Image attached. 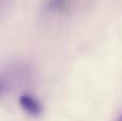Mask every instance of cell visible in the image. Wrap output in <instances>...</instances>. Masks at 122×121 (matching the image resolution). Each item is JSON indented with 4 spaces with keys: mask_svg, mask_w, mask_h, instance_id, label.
I'll return each instance as SVG.
<instances>
[{
    "mask_svg": "<svg viewBox=\"0 0 122 121\" xmlns=\"http://www.w3.org/2000/svg\"><path fill=\"white\" fill-rule=\"evenodd\" d=\"M19 106L26 114L31 117H39L43 113L42 103L38 98L30 93H24L18 98Z\"/></svg>",
    "mask_w": 122,
    "mask_h": 121,
    "instance_id": "cell-1",
    "label": "cell"
},
{
    "mask_svg": "<svg viewBox=\"0 0 122 121\" xmlns=\"http://www.w3.org/2000/svg\"><path fill=\"white\" fill-rule=\"evenodd\" d=\"M6 1H9V0H1V6H2V8L4 6V3H5Z\"/></svg>",
    "mask_w": 122,
    "mask_h": 121,
    "instance_id": "cell-2",
    "label": "cell"
},
{
    "mask_svg": "<svg viewBox=\"0 0 122 121\" xmlns=\"http://www.w3.org/2000/svg\"><path fill=\"white\" fill-rule=\"evenodd\" d=\"M116 121H122V115H121V116H119V118H118V119H117Z\"/></svg>",
    "mask_w": 122,
    "mask_h": 121,
    "instance_id": "cell-3",
    "label": "cell"
}]
</instances>
